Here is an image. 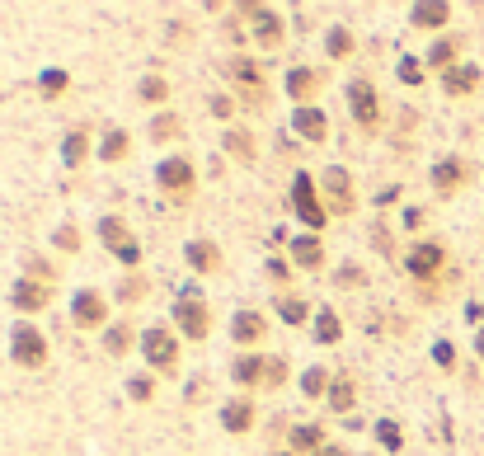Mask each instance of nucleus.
Returning <instances> with one entry per match:
<instances>
[{"instance_id":"6e6552de","label":"nucleus","mask_w":484,"mask_h":456,"mask_svg":"<svg viewBox=\"0 0 484 456\" xmlns=\"http://www.w3.org/2000/svg\"><path fill=\"white\" fill-rule=\"evenodd\" d=\"M438 263H442V245H418V250L409 254V268H414L418 278H428Z\"/></svg>"},{"instance_id":"f704fd0d","label":"nucleus","mask_w":484,"mask_h":456,"mask_svg":"<svg viewBox=\"0 0 484 456\" xmlns=\"http://www.w3.org/2000/svg\"><path fill=\"white\" fill-rule=\"evenodd\" d=\"M61 85H66V76H61V71H52V76H43V90H61Z\"/></svg>"},{"instance_id":"f8f14e48","label":"nucleus","mask_w":484,"mask_h":456,"mask_svg":"<svg viewBox=\"0 0 484 456\" xmlns=\"http://www.w3.org/2000/svg\"><path fill=\"white\" fill-rule=\"evenodd\" d=\"M179 325H183L188 334H198V339H203V334H207V310L193 306V301H183V306H179Z\"/></svg>"},{"instance_id":"9d476101","label":"nucleus","mask_w":484,"mask_h":456,"mask_svg":"<svg viewBox=\"0 0 484 456\" xmlns=\"http://www.w3.org/2000/svg\"><path fill=\"white\" fill-rule=\"evenodd\" d=\"M296 132H306L311 141L325 137V113L320 108H296Z\"/></svg>"},{"instance_id":"a211bd4d","label":"nucleus","mask_w":484,"mask_h":456,"mask_svg":"<svg viewBox=\"0 0 484 456\" xmlns=\"http://www.w3.org/2000/svg\"><path fill=\"white\" fill-rule=\"evenodd\" d=\"M329 405H334V410H348V405H353V381L338 377L334 386H329Z\"/></svg>"},{"instance_id":"e433bc0d","label":"nucleus","mask_w":484,"mask_h":456,"mask_svg":"<svg viewBox=\"0 0 484 456\" xmlns=\"http://www.w3.org/2000/svg\"><path fill=\"white\" fill-rule=\"evenodd\" d=\"M475 348H480V358H484V330H480V339H475Z\"/></svg>"},{"instance_id":"b1692460","label":"nucleus","mask_w":484,"mask_h":456,"mask_svg":"<svg viewBox=\"0 0 484 456\" xmlns=\"http://www.w3.org/2000/svg\"><path fill=\"white\" fill-rule=\"evenodd\" d=\"M263 358H240V367H236V381H245V386H249V381H254V377H259V372H263Z\"/></svg>"},{"instance_id":"bb28decb","label":"nucleus","mask_w":484,"mask_h":456,"mask_svg":"<svg viewBox=\"0 0 484 456\" xmlns=\"http://www.w3.org/2000/svg\"><path fill=\"white\" fill-rule=\"evenodd\" d=\"M141 99L160 103V99H165V80H141Z\"/></svg>"},{"instance_id":"423d86ee","label":"nucleus","mask_w":484,"mask_h":456,"mask_svg":"<svg viewBox=\"0 0 484 456\" xmlns=\"http://www.w3.org/2000/svg\"><path fill=\"white\" fill-rule=\"evenodd\" d=\"M188 179H193V165H188V160H165V165H160V183L174 188V193H183Z\"/></svg>"},{"instance_id":"c756f323","label":"nucleus","mask_w":484,"mask_h":456,"mask_svg":"<svg viewBox=\"0 0 484 456\" xmlns=\"http://www.w3.org/2000/svg\"><path fill=\"white\" fill-rule=\"evenodd\" d=\"M301 386H306V395H316V390L325 386V372H320V367H311V372L301 377Z\"/></svg>"},{"instance_id":"4be33fe9","label":"nucleus","mask_w":484,"mask_h":456,"mask_svg":"<svg viewBox=\"0 0 484 456\" xmlns=\"http://www.w3.org/2000/svg\"><path fill=\"white\" fill-rule=\"evenodd\" d=\"M287 90H292L296 99H301L306 90H316V76H311V71H292V80H287Z\"/></svg>"},{"instance_id":"2f4dec72","label":"nucleus","mask_w":484,"mask_h":456,"mask_svg":"<svg viewBox=\"0 0 484 456\" xmlns=\"http://www.w3.org/2000/svg\"><path fill=\"white\" fill-rule=\"evenodd\" d=\"M451 52H456V43H438V47H433V57H428V61H438V66H447V61H451Z\"/></svg>"},{"instance_id":"20e7f679","label":"nucleus","mask_w":484,"mask_h":456,"mask_svg":"<svg viewBox=\"0 0 484 456\" xmlns=\"http://www.w3.org/2000/svg\"><path fill=\"white\" fill-rule=\"evenodd\" d=\"M353 113L362 118V123H376V90L367 85V80H353Z\"/></svg>"},{"instance_id":"c9c22d12","label":"nucleus","mask_w":484,"mask_h":456,"mask_svg":"<svg viewBox=\"0 0 484 456\" xmlns=\"http://www.w3.org/2000/svg\"><path fill=\"white\" fill-rule=\"evenodd\" d=\"M320 456H343V452H338V447H325V452H320Z\"/></svg>"},{"instance_id":"2eb2a0df","label":"nucleus","mask_w":484,"mask_h":456,"mask_svg":"<svg viewBox=\"0 0 484 456\" xmlns=\"http://www.w3.org/2000/svg\"><path fill=\"white\" fill-rule=\"evenodd\" d=\"M329 188H334V212L353 207V183L343 179V170H329Z\"/></svg>"},{"instance_id":"0eeeda50","label":"nucleus","mask_w":484,"mask_h":456,"mask_svg":"<svg viewBox=\"0 0 484 456\" xmlns=\"http://www.w3.org/2000/svg\"><path fill=\"white\" fill-rule=\"evenodd\" d=\"M461 179H465V165H461V160H442L438 170H433V183H438V193H451V188H456Z\"/></svg>"},{"instance_id":"7ed1b4c3","label":"nucleus","mask_w":484,"mask_h":456,"mask_svg":"<svg viewBox=\"0 0 484 456\" xmlns=\"http://www.w3.org/2000/svg\"><path fill=\"white\" fill-rule=\"evenodd\" d=\"M99 230H104V240H109V250H113V254H118V259H123V263H136V240H132V235H127V230H123V226H118V221H113V217H109V221H104V226H99Z\"/></svg>"},{"instance_id":"f3484780","label":"nucleus","mask_w":484,"mask_h":456,"mask_svg":"<svg viewBox=\"0 0 484 456\" xmlns=\"http://www.w3.org/2000/svg\"><path fill=\"white\" fill-rule=\"evenodd\" d=\"M76 320H90V325H99V320H104V301H99V297H80V301H76Z\"/></svg>"},{"instance_id":"ddd939ff","label":"nucleus","mask_w":484,"mask_h":456,"mask_svg":"<svg viewBox=\"0 0 484 456\" xmlns=\"http://www.w3.org/2000/svg\"><path fill=\"white\" fill-rule=\"evenodd\" d=\"M231 334H236L240 343H249V339H259V334H263V320L254 315V310H245V315H240L236 325H231Z\"/></svg>"},{"instance_id":"6ab92c4d","label":"nucleus","mask_w":484,"mask_h":456,"mask_svg":"<svg viewBox=\"0 0 484 456\" xmlns=\"http://www.w3.org/2000/svg\"><path fill=\"white\" fill-rule=\"evenodd\" d=\"M292 447H296V452H316V447H320V428H316V423H311V428H296Z\"/></svg>"},{"instance_id":"cd10ccee","label":"nucleus","mask_w":484,"mask_h":456,"mask_svg":"<svg viewBox=\"0 0 484 456\" xmlns=\"http://www.w3.org/2000/svg\"><path fill=\"white\" fill-rule=\"evenodd\" d=\"M282 320H292V325H301V320H306V301H282Z\"/></svg>"},{"instance_id":"393cba45","label":"nucleus","mask_w":484,"mask_h":456,"mask_svg":"<svg viewBox=\"0 0 484 456\" xmlns=\"http://www.w3.org/2000/svg\"><path fill=\"white\" fill-rule=\"evenodd\" d=\"M188 259H193V268H216L212 245H193V250H188Z\"/></svg>"},{"instance_id":"a878e982","label":"nucleus","mask_w":484,"mask_h":456,"mask_svg":"<svg viewBox=\"0 0 484 456\" xmlns=\"http://www.w3.org/2000/svg\"><path fill=\"white\" fill-rule=\"evenodd\" d=\"M85 151H90V141H85V132H71V141H66V160H71V165H76V160L85 156Z\"/></svg>"},{"instance_id":"7c9ffc66","label":"nucleus","mask_w":484,"mask_h":456,"mask_svg":"<svg viewBox=\"0 0 484 456\" xmlns=\"http://www.w3.org/2000/svg\"><path fill=\"white\" fill-rule=\"evenodd\" d=\"M127 343H132V334H127V330H113L109 334V353H127Z\"/></svg>"},{"instance_id":"9b49d317","label":"nucleus","mask_w":484,"mask_h":456,"mask_svg":"<svg viewBox=\"0 0 484 456\" xmlns=\"http://www.w3.org/2000/svg\"><path fill=\"white\" fill-rule=\"evenodd\" d=\"M447 19H451L447 5H414V24L418 29H442Z\"/></svg>"},{"instance_id":"f257e3e1","label":"nucleus","mask_w":484,"mask_h":456,"mask_svg":"<svg viewBox=\"0 0 484 456\" xmlns=\"http://www.w3.org/2000/svg\"><path fill=\"white\" fill-rule=\"evenodd\" d=\"M10 348H14V363H24V367H38V363H47V343H43V334H38L34 325H14V334H10Z\"/></svg>"},{"instance_id":"c85d7f7f","label":"nucleus","mask_w":484,"mask_h":456,"mask_svg":"<svg viewBox=\"0 0 484 456\" xmlns=\"http://www.w3.org/2000/svg\"><path fill=\"white\" fill-rule=\"evenodd\" d=\"M400 80H405V85H418V80H423V66H418L414 57H405V66H400Z\"/></svg>"},{"instance_id":"473e14b6","label":"nucleus","mask_w":484,"mask_h":456,"mask_svg":"<svg viewBox=\"0 0 484 456\" xmlns=\"http://www.w3.org/2000/svg\"><path fill=\"white\" fill-rule=\"evenodd\" d=\"M123 151H127V141H123V137H113L109 146H104V156H109V160H118V156H123Z\"/></svg>"},{"instance_id":"aec40b11","label":"nucleus","mask_w":484,"mask_h":456,"mask_svg":"<svg viewBox=\"0 0 484 456\" xmlns=\"http://www.w3.org/2000/svg\"><path fill=\"white\" fill-rule=\"evenodd\" d=\"M316 339H320V343H334V339H338V320H334V310H320Z\"/></svg>"},{"instance_id":"5701e85b","label":"nucleus","mask_w":484,"mask_h":456,"mask_svg":"<svg viewBox=\"0 0 484 456\" xmlns=\"http://www.w3.org/2000/svg\"><path fill=\"white\" fill-rule=\"evenodd\" d=\"M343 52H353V38H348V29H334L329 34V57H343Z\"/></svg>"},{"instance_id":"39448f33","label":"nucleus","mask_w":484,"mask_h":456,"mask_svg":"<svg viewBox=\"0 0 484 456\" xmlns=\"http://www.w3.org/2000/svg\"><path fill=\"white\" fill-rule=\"evenodd\" d=\"M146 358L169 372V367H174V339H169V334H160V330H151V334H146Z\"/></svg>"},{"instance_id":"4468645a","label":"nucleus","mask_w":484,"mask_h":456,"mask_svg":"<svg viewBox=\"0 0 484 456\" xmlns=\"http://www.w3.org/2000/svg\"><path fill=\"white\" fill-rule=\"evenodd\" d=\"M292 254H296V263H306V268H320V240L316 235H301L292 245Z\"/></svg>"},{"instance_id":"1a4fd4ad","label":"nucleus","mask_w":484,"mask_h":456,"mask_svg":"<svg viewBox=\"0 0 484 456\" xmlns=\"http://www.w3.org/2000/svg\"><path fill=\"white\" fill-rule=\"evenodd\" d=\"M442 85H447V94H470L475 85H480V71H475V66L447 71V76H442Z\"/></svg>"},{"instance_id":"412c9836","label":"nucleus","mask_w":484,"mask_h":456,"mask_svg":"<svg viewBox=\"0 0 484 456\" xmlns=\"http://www.w3.org/2000/svg\"><path fill=\"white\" fill-rule=\"evenodd\" d=\"M221 419H226V428H236V433H240V428H249V419H254V414H249V405H231Z\"/></svg>"},{"instance_id":"dca6fc26","label":"nucleus","mask_w":484,"mask_h":456,"mask_svg":"<svg viewBox=\"0 0 484 456\" xmlns=\"http://www.w3.org/2000/svg\"><path fill=\"white\" fill-rule=\"evenodd\" d=\"M43 301H47V287H38V283H19V292H14V306H24V310L43 306Z\"/></svg>"},{"instance_id":"f03ea898","label":"nucleus","mask_w":484,"mask_h":456,"mask_svg":"<svg viewBox=\"0 0 484 456\" xmlns=\"http://www.w3.org/2000/svg\"><path fill=\"white\" fill-rule=\"evenodd\" d=\"M292 203H296V217L306 221V226H325V207L316 203V188H311V179H296L292 183Z\"/></svg>"},{"instance_id":"72a5a7b5","label":"nucleus","mask_w":484,"mask_h":456,"mask_svg":"<svg viewBox=\"0 0 484 456\" xmlns=\"http://www.w3.org/2000/svg\"><path fill=\"white\" fill-rule=\"evenodd\" d=\"M381 437H385V447H400V428L395 423H381Z\"/></svg>"}]
</instances>
